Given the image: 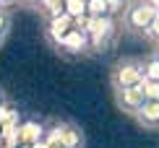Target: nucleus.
Returning a JSON list of instances; mask_svg holds the SVG:
<instances>
[{
	"mask_svg": "<svg viewBox=\"0 0 159 148\" xmlns=\"http://www.w3.org/2000/svg\"><path fill=\"white\" fill-rule=\"evenodd\" d=\"M3 44H5V42H3V39H0V50H3Z\"/></svg>",
	"mask_w": 159,
	"mask_h": 148,
	"instance_id": "nucleus-21",
	"label": "nucleus"
},
{
	"mask_svg": "<svg viewBox=\"0 0 159 148\" xmlns=\"http://www.w3.org/2000/svg\"><path fill=\"white\" fill-rule=\"evenodd\" d=\"M141 89H143V96H146V99H159V83H149V81H143Z\"/></svg>",
	"mask_w": 159,
	"mask_h": 148,
	"instance_id": "nucleus-13",
	"label": "nucleus"
},
{
	"mask_svg": "<svg viewBox=\"0 0 159 148\" xmlns=\"http://www.w3.org/2000/svg\"><path fill=\"white\" fill-rule=\"evenodd\" d=\"M57 47H63V50H73V52H84L89 44H86V34H84V31L81 29H73Z\"/></svg>",
	"mask_w": 159,
	"mask_h": 148,
	"instance_id": "nucleus-9",
	"label": "nucleus"
},
{
	"mask_svg": "<svg viewBox=\"0 0 159 148\" xmlns=\"http://www.w3.org/2000/svg\"><path fill=\"white\" fill-rule=\"evenodd\" d=\"M143 3H149V5H151L154 11H159V0H143Z\"/></svg>",
	"mask_w": 159,
	"mask_h": 148,
	"instance_id": "nucleus-18",
	"label": "nucleus"
},
{
	"mask_svg": "<svg viewBox=\"0 0 159 148\" xmlns=\"http://www.w3.org/2000/svg\"><path fill=\"white\" fill-rule=\"evenodd\" d=\"M39 140H42V127H39L37 122H26L21 130H18V135H16V143H24L26 148L39 143Z\"/></svg>",
	"mask_w": 159,
	"mask_h": 148,
	"instance_id": "nucleus-8",
	"label": "nucleus"
},
{
	"mask_svg": "<svg viewBox=\"0 0 159 148\" xmlns=\"http://www.w3.org/2000/svg\"><path fill=\"white\" fill-rule=\"evenodd\" d=\"M141 70H143V81L159 83V60L154 55H149L146 60H141Z\"/></svg>",
	"mask_w": 159,
	"mask_h": 148,
	"instance_id": "nucleus-10",
	"label": "nucleus"
},
{
	"mask_svg": "<svg viewBox=\"0 0 159 148\" xmlns=\"http://www.w3.org/2000/svg\"><path fill=\"white\" fill-rule=\"evenodd\" d=\"M154 16H157V11L151 8L149 3H143V0H133V3L125 8L123 21H125V29H128V31H133V34H146L151 21H154Z\"/></svg>",
	"mask_w": 159,
	"mask_h": 148,
	"instance_id": "nucleus-2",
	"label": "nucleus"
},
{
	"mask_svg": "<svg viewBox=\"0 0 159 148\" xmlns=\"http://www.w3.org/2000/svg\"><path fill=\"white\" fill-rule=\"evenodd\" d=\"M84 34H86V44H89L91 50H104V47L110 44L112 34H115V21H112L110 16L89 18V24H86Z\"/></svg>",
	"mask_w": 159,
	"mask_h": 148,
	"instance_id": "nucleus-3",
	"label": "nucleus"
},
{
	"mask_svg": "<svg viewBox=\"0 0 159 148\" xmlns=\"http://www.w3.org/2000/svg\"><path fill=\"white\" fill-rule=\"evenodd\" d=\"M42 146H44V148H63L60 143H57V138L52 135V133H44V138H42Z\"/></svg>",
	"mask_w": 159,
	"mask_h": 148,
	"instance_id": "nucleus-15",
	"label": "nucleus"
},
{
	"mask_svg": "<svg viewBox=\"0 0 159 148\" xmlns=\"http://www.w3.org/2000/svg\"><path fill=\"white\" fill-rule=\"evenodd\" d=\"M73 29H76V18H73V16H68V13H60V16L50 18V29H47V34L55 39L57 44H60V42H63V39L68 37Z\"/></svg>",
	"mask_w": 159,
	"mask_h": 148,
	"instance_id": "nucleus-7",
	"label": "nucleus"
},
{
	"mask_svg": "<svg viewBox=\"0 0 159 148\" xmlns=\"http://www.w3.org/2000/svg\"><path fill=\"white\" fill-rule=\"evenodd\" d=\"M47 133H52L63 148H84V146H86L84 130H81L78 125H73V122H55Z\"/></svg>",
	"mask_w": 159,
	"mask_h": 148,
	"instance_id": "nucleus-4",
	"label": "nucleus"
},
{
	"mask_svg": "<svg viewBox=\"0 0 159 148\" xmlns=\"http://www.w3.org/2000/svg\"><path fill=\"white\" fill-rule=\"evenodd\" d=\"M86 18H102V16H107V5H104V0H86Z\"/></svg>",
	"mask_w": 159,
	"mask_h": 148,
	"instance_id": "nucleus-11",
	"label": "nucleus"
},
{
	"mask_svg": "<svg viewBox=\"0 0 159 148\" xmlns=\"http://www.w3.org/2000/svg\"><path fill=\"white\" fill-rule=\"evenodd\" d=\"M0 107H5V91L0 89Z\"/></svg>",
	"mask_w": 159,
	"mask_h": 148,
	"instance_id": "nucleus-19",
	"label": "nucleus"
},
{
	"mask_svg": "<svg viewBox=\"0 0 159 148\" xmlns=\"http://www.w3.org/2000/svg\"><path fill=\"white\" fill-rule=\"evenodd\" d=\"M136 122L146 130H159V99H146L136 114Z\"/></svg>",
	"mask_w": 159,
	"mask_h": 148,
	"instance_id": "nucleus-6",
	"label": "nucleus"
},
{
	"mask_svg": "<svg viewBox=\"0 0 159 148\" xmlns=\"http://www.w3.org/2000/svg\"><path fill=\"white\" fill-rule=\"evenodd\" d=\"M115 94V104L117 109H120L123 114H133L143 107V102H146V96H143V89L141 86H133V89H115L112 91Z\"/></svg>",
	"mask_w": 159,
	"mask_h": 148,
	"instance_id": "nucleus-5",
	"label": "nucleus"
},
{
	"mask_svg": "<svg viewBox=\"0 0 159 148\" xmlns=\"http://www.w3.org/2000/svg\"><path fill=\"white\" fill-rule=\"evenodd\" d=\"M18 3H21V5H29V8H37L39 0H18Z\"/></svg>",
	"mask_w": 159,
	"mask_h": 148,
	"instance_id": "nucleus-16",
	"label": "nucleus"
},
{
	"mask_svg": "<svg viewBox=\"0 0 159 148\" xmlns=\"http://www.w3.org/2000/svg\"><path fill=\"white\" fill-rule=\"evenodd\" d=\"M151 55H154V57H157V60H159V42H157V44H154V52H151Z\"/></svg>",
	"mask_w": 159,
	"mask_h": 148,
	"instance_id": "nucleus-20",
	"label": "nucleus"
},
{
	"mask_svg": "<svg viewBox=\"0 0 159 148\" xmlns=\"http://www.w3.org/2000/svg\"><path fill=\"white\" fill-rule=\"evenodd\" d=\"M39 8L47 11L50 18H55V16H60V13H65V11H63V0H39Z\"/></svg>",
	"mask_w": 159,
	"mask_h": 148,
	"instance_id": "nucleus-12",
	"label": "nucleus"
},
{
	"mask_svg": "<svg viewBox=\"0 0 159 148\" xmlns=\"http://www.w3.org/2000/svg\"><path fill=\"white\" fill-rule=\"evenodd\" d=\"M110 83L112 91L115 89H133V86L143 83V70H141V60L133 57H123L110 68Z\"/></svg>",
	"mask_w": 159,
	"mask_h": 148,
	"instance_id": "nucleus-1",
	"label": "nucleus"
},
{
	"mask_svg": "<svg viewBox=\"0 0 159 148\" xmlns=\"http://www.w3.org/2000/svg\"><path fill=\"white\" fill-rule=\"evenodd\" d=\"M13 3H18V0H0V8H5V11H8Z\"/></svg>",
	"mask_w": 159,
	"mask_h": 148,
	"instance_id": "nucleus-17",
	"label": "nucleus"
},
{
	"mask_svg": "<svg viewBox=\"0 0 159 148\" xmlns=\"http://www.w3.org/2000/svg\"><path fill=\"white\" fill-rule=\"evenodd\" d=\"M143 37H149L151 39V42H159V11H157V16H154V21H151V26H149V31H146V34H143Z\"/></svg>",
	"mask_w": 159,
	"mask_h": 148,
	"instance_id": "nucleus-14",
	"label": "nucleus"
}]
</instances>
